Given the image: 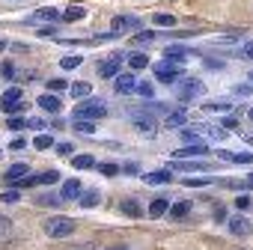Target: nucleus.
<instances>
[{"label": "nucleus", "instance_id": "28", "mask_svg": "<svg viewBox=\"0 0 253 250\" xmlns=\"http://www.w3.org/2000/svg\"><path fill=\"white\" fill-rule=\"evenodd\" d=\"M36 206H42V208H54V206H63V197H54V194H39L36 197Z\"/></svg>", "mask_w": 253, "mask_h": 250}, {"label": "nucleus", "instance_id": "50", "mask_svg": "<svg viewBox=\"0 0 253 250\" xmlns=\"http://www.w3.org/2000/svg\"><path fill=\"white\" fill-rule=\"evenodd\" d=\"M214 220H220V223H223V220H229V217H226V208H223V206H217V208H214Z\"/></svg>", "mask_w": 253, "mask_h": 250}, {"label": "nucleus", "instance_id": "11", "mask_svg": "<svg viewBox=\"0 0 253 250\" xmlns=\"http://www.w3.org/2000/svg\"><path fill=\"white\" fill-rule=\"evenodd\" d=\"M36 104H39V107H42L45 113H54V116H57V113L63 110V104H60V98H57V95H51V92H45V95H39V98H36Z\"/></svg>", "mask_w": 253, "mask_h": 250}, {"label": "nucleus", "instance_id": "18", "mask_svg": "<svg viewBox=\"0 0 253 250\" xmlns=\"http://www.w3.org/2000/svg\"><path fill=\"white\" fill-rule=\"evenodd\" d=\"M30 21H63V12H57L54 6H45L36 15H30Z\"/></svg>", "mask_w": 253, "mask_h": 250}, {"label": "nucleus", "instance_id": "23", "mask_svg": "<svg viewBox=\"0 0 253 250\" xmlns=\"http://www.w3.org/2000/svg\"><path fill=\"white\" fill-rule=\"evenodd\" d=\"M89 92H92V83L89 81H75L72 83V95L75 98H89Z\"/></svg>", "mask_w": 253, "mask_h": 250}, {"label": "nucleus", "instance_id": "33", "mask_svg": "<svg viewBox=\"0 0 253 250\" xmlns=\"http://www.w3.org/2000/svg\"><path fill=\"white\" fill-rule=\"evenodd\" d=\"M81 63H84V57H78V54H69V57H63V60H60V66H63V69H78Z\"/></svg>", "mask_w": 253, "mask_h": 250}, {"label": "nucleus", "instance_id": "31", "mask_svg": "<svg viewBox=\"0 0 253 250\" xmlns=\"http://www.w3.org/2000/svg\"><path fill=\"white\" fill-rule=\"evenodd\" d=\"M128 63H131V69H146V66H149V57H146L143 51H137V54H131Z\"/></svg>", "mask_w": 253, "mask_h": 250}, {"label": "nucleus", "instance_id": "57", "mask_svg": "<svg viewBox=\"0 0 253 250\" xmlns=\"http://www.w3.org/2000/svg\"><path fill=\"white\" fill-rule=\"evenodd\" d=\"M247 188H253V173H250V176H247Z\"/></svg>", "mask_w": 253, "mask_h": 250}, {"label": "nucleus", "instance_id": "45", "mask_svg": "<svg viewBox=\"0 0 253 250\" xmlns=\"http://www.w3.org/2000/svg\"><path fill=\"white\" fill-rule=\"evenodd\" d=\"M39 36L42 39H54L57 36V27H39Z\"/></svg>", "mask_w": 253, "mask_h": 250}, {"label": "nucleus", "instance_id": "2", "mask_svg": "<svg viewBox=\"0 0 253 250\" xmlns=\"http://www.w3.org/2000/svg\"><path fill=\"white\" fill-rule=\"evenodd\" d=\"M101 116H107L104 98H86L81 107H75V116L72 119H101Z\"/></svg>", "mask_w": 253, "mask_h": 250}, {"label": "nucleus", "instance_id": "48", "mask_svg": "<svg viewBox=\"0 0 253 250\" xmlns=\"http://www.w3.org/2000/svg\"><path fill=\"white\" fill-rule=\"evenodd\" d=\"M57 152H60V155H72L75 146H72V143H57Z\"/></svg>", "mask_w": 253, "mask_h": 250}, {"label": "nucleus", "instance_id": "24", "mask_svg": "<svg viewBox=\"0 0 253 250\" xmlns=\"http://www.w3.org/2000/svg\"><path fill=\"white\" fill-rule=\"evenodd\" d=\"M72 167L75 170H92L95 167V158L92 155H72Z\"/></svg>", "mask_w": 253, "mask_h": 250}, {"label": "nucleus", "instance_id": "56", "mask_svg": "<svg viewBox=\"0 0 253 250\" xmlns=\"http://www.w3.org/2000/svg\"><path fill=\"white\" fill-rule=\"evenodd\" d=\"M244 57H247V60H253V42H247V45H244Z\"/></svg>", "mask_w": 253, "mask_h": 250}, {"label": "nucleus", "instance_id": "49", "mask_svg": "<svg viewBox=\"0 0 253 250\" xmlns=\"http://www.w3.org/2000/svg\"><path fill=\"white\" fill-rule=\"evenodd\" d=\"M9 226H12V223H9V217L0 214V235H6V232H9Z\"/></svg>", "mask_w": 253, "mask_h": 250}, {"label": "nucleus", "instance_id": "30", "mask_svg": "<svg viewBox=\"0 0 253 250\" xmlns=\"http://www.w3.org/2000/svg\"><path fill=\"white\" fill-rule=\"evenodd\" d=\"M152 21H155L158 27H173V24H176V18H173V15H167V12H155V15H152Z\"/></svg>", "mask_w": 253, "mask_h": 250}, {"label": "nucleus", "instance_id": "40", "mask_svg": "<svg viewBox=\"0 0 253 250\" xmlns=\"http://www.w3.org/2000/svg\"><path fill=\"white\" fill-rule=\"evenodd\" d=\"M18 200H21L18 191H3V194H0V203H18Z\"/></svg>", "mask_w": 253, "mask_h": 250}, {"label": "nucleus", "instance_id": "41", "mask_svg": "<svg viewBox=\"0 0 253 250\" xmlns=\"http://www.w3.org/2000/svg\"><path fill=\"white\" fill-rule=\"evenodd\" d=\"M98 173H104V176H116L119 167H116V164H98Z\"/></svg>", "mask_w": 253, "mask_h": 250}, {"label": "nucleus", "instance_id": "4", "mask_svg": "<svg viewBox=\"0 0 253 250\" xmlns=\"http://www.w3.org/2000/svg\"><path fill=\"white\" fill-rule=\"evenodd\" d=\"M203 92H206V83H203L200 78H185V81H182V86H179V98H182V101L200 98Z\"/></svg>", "mask_w": 253, "mask_h": 250}, {"label": "nucleus", "instance_id": "19", "mask_svg": "<svg viewBox=\"0 0 253 250\" xmlns=\"http://www.w3.org/2000/svg\"><path fill=\"white\" fill-rule=\"evenodd\" d=\"M167 211H170V200H167V197L152 200V206H149V217H161V214H167Z\"/></svg>", "mask_w": 253, "mask_h": 250}, {"label": "nucleus", "instance_id": "7", "mask_svg": "<svg viewBox=\"0 0 253 250\" xmlns=\"http://www.w3.org/2000/svg\"><path fill=\"white\" fill-rule=\"evenodd\" d=\"M226 226H229V232H232L235 238H247V235L253 232V223H250L247 217H241V214L229 217V220H226Z\"/></svg>", "mask_w": 253, "mask_h": 250}, {"label": "nucleus", "instance_id": "46", "mask_svg": "<svg viewBox=\"0 0 253 250\" xmlns=\"http://www.w3.org/2000/svg\"><path fill=\"white\" fill-rule=\"evenodd\" d=\"M211 179H185V185L188 188H203V185H209Z\"/></svg>", "mask_w": 253, "mask_h": 250}, {"label": "nucleus", "instance_id": "47", "mask_svg": "<svg viewBox=\"0 0 253 250\" xmlns=\"http://www.w3.org/2000/svg\"><path fill=\"white\" fill-rule=\"evenodd\" d=\"M152 39H155V33H149V30H146V33H137V36H134V42H146V45H149Z\"/></svg>", "mask_w": 253, "mask_h": 250}, {"label": "nucleus", "instance_id": "6", "mask_svg": "<svg viewBox=\"0 0 253 250\" xmlns=\"http://www.w3.org/2000/svg\"><path fill=\"white\" fill-rule=\"evenodd\" d=\"M179 75H182V72H179V66H176V63H161V66H155V78H158L161 83H167V86H170V83H176V81H179Z\"/></svg>", "mask_w": 253, "mask_h": 250}, {"label": "nucleus", "instance_id": "35", "mask_svg": "<svg viewBox=\"0 0 253 250\" xmlns=\"http://www.w3.org/2000/svg\"><path fill=\"white\" fill-rule=\"evenodd\" d=\"M33 146H36V149H51V146H54V137H48V134H39V137L33 140Z\"/></svg>", "mask_w": 253, "mask_h": 250}, {"label": "nucleus", "instance_id": "29", "mask_svg": "<svg viewBox=\"0 0 253 250\" xmlns=\"http://www.w3.org/2000/svg\"><path fill=\"white\" fill-rule=\"evenodd\" d=\"M173 167H176V170H185V173H194V170H209V164H200V161H176Z\"/></svg>", "mask_w": 253, "mask_h": 250}, {"label": "nucleus", "instance_id": "36", "mask_svg": "<svg viewBox=\"0 0 253 250\" xmlns=\"http://www.w3.org/2000/svg\"><path fill=\"white\" fill-rule=\"evenodd\" d=\"M137 95H143V98H152V95H155V86L143 81V83H137Z\"/></svg>", "mask_w": 253, "mask_h": 250}, {"label": "nucleus", "instance_id": "52", "mask_svg": "<svg viewBox=\"0 0 253 250\" xmlns=\"http://www.w3.org/2000/svg\"><path fill=\"white\" fill-rule=\"evenodd\" d=\"M211 137H214V140H217V143H220V140H223V137H226V131H223V128H211Z\"/></svg>", "mask_w": 253, "mask_h": 250}, {"label": "nucleus", "instance_id": "38", "mask_svg": "<svg viewBox=\"0 0 253 250\" xmlns=\"http://www.w3.org/2000/svg\"><path fill=\"white\" fill-rule=\"evenodd\" d=\"M6 125H9V131H21V128H27V119H18V116H12Z\"/></svg>", "mask_w": 253, "mask_h": 250}, {"label": "nucleus", "instance_id": "32", "mask_svg": "<svg viewBox=\"0 0 253 250\" xmlns=\"http://www.w3.org/2000/svg\"><path fill=\"white\" fill-rule=\"evenodd\" d=\"M60 182V170H45L39 176V185H57Z\"/></svg>", "mask_w": 253, "mask_h": 250}, {"label": "nucleus", "instance_id": "9", "mask_svg": "<svg viewBox=\"0 0 253 250\" xmlns=\"http://www.w3.org/2000/svg\"><path fill=\"white\" fill-rule=\"evenodd\" d=\"M113 89H116L119 95H131V92H137V81H134V75H116Z\"/></svg>", "mask_w": 253, "mask_h": 250}, {"label": "nucleus", "instance_id": "21", "mask_svg": "<svg viewBox=\"0 0 253 250\" xmlns=\"http://www.w3.org/2000/svg\"><path fill=\"white\" fill-rule=\"evenodd\" d=\"M185 110L179 107V110H173V113H167V119H164V125H167V128H182V125H185Z\"/></svg>", "mask_w": 253, "mask_h": 250}, {"label": "nucleus", "instance_id": "53", "mask_svg": "<svg viewBox=\"0 0 253 250\" xmlns=\"http://www.w3.org/2000/svg\"><path fill=\"white\" fill-rule=\"evenodd\" d=\"M0 72H3L6 78H12V75H15V69H12V63H3V69H0Z\"/></svg>", "mask_w": 253, "mask_h": 250}, {"label": "nucleus", "instance_id": "8", "mask_svg": "<svg viewBox=\"0 0 253 250\" xmlns=\"http://www.w3.org/2000/svg\"><path fill=\"white\" fill-rule=\"evenodd\" d=\"M119 69H122V54H110V57L98 66V75H101V78H116Z\"/></svg>", "mask_w": 253, "mask_h": 250}, {"label": "nucleus", "instance_id": "25", "mask_svg": "<svg viewBox=\"0 0 253 250\" xmlns=\"http://www.w3.org/2000/svg\"><path fill=\"white\" fill-rule=\"evenodd\" d=\"M188 211H191V203H185V200H179V203H173V206H170V217H173V220L188 217Z\"/></svg>", "mask_w": 253, "mask_h": 250}, {"label": "nucleus", "instance_id": "12", "mask_svg": "<svg viewBox=\"0 0 253 250\" xmlns=\"http://www.w3.org/2000/svg\"><path fill=\"white\" fill-rule=\"evenodd\" d=\"M164 57L179 66V63H185V57H191V48H185V45H167L164 48Z\"/></svg>", "mask_w": 253, "mask_h": 250}, {"label": "nucleus", "instance_id": "54", "mask_svg": "<svg viewBox=\"0 0 253 250\" xmlns=\"http://www.w3.org/2000/svg\"><path fill=\"white\" fill-rule=\"evenodd\" d=\"M209 69H223V60H206Z\"/></svg>", "mask_w": 253, "mask_h": 250}, {"label": "nucleus", "instance_id": "15", "mask_svg": "<svg viewBox=\"0 0 253 250\" xmlns=\"http://www.w3.org/2000/svg\"><path fill=\"white\" fill-rule=\"evenodd\" d=\"M110 27H113V33H119V30H134V27H140V21L134 15H116L110 21Z\"/></svg>", "mask_w": 253, "mask_h": 250}, {"label": "nucleus", "instance_id": "13", "mask_svg": "<svg viewBox=\"0 0 253 250\" xmlns=\"http://www.w3.org/2000/svg\"><path fill=\"white\" fill-rule=\"evenodd\" d=\"M143 182H146V185H170V182H173V170L167 167V170H155V173H146V176H143Z\"/></svg>", "mask_w": 253, "mask_h": 250}, {"label": "nucleus", "instance_id": "20", "mask_svg": "<svg viewBox=\"0 0 253 250\" xmlns=\"http://www.w3.org/2000/svg\"><path fill=\"white\" fill-rule=\"evenodd\" d=\"M78 203H81L84 208H92V206H98V203H101V194H98V188H92V191H84Z\"/></svg>", "mask_w": 253, "mask_h": 250}, {"label": "nucleus", "instance_id": "42", "mask_svg": "<svg viewBox=\"0 0 253 250\" xmlns=\"http://www.w3.org/2000/svg\"><path fill=\"white\" fill-rule=\"evenodd\" d=\"M48 86H51L54 92H63V89H66V81H63V78H54V81H48Z\"/></svg>", "mask_w": 253, "mask_h": 250}, {"label": "nucleus", "instance_id": "43", "mask_svg": "<svg viewBox=\"0 0 253 250\" xmlns=\"http://www.w3.org/2000/svg\"><path fill=\"white\" fill-rule=\"evenodd\" d=\"M250 92H253V86H250V83H238V86H235V95H241V98H247Z\"/></svg>", "mask_w": 253, "mask_h": 250}, {"label": "nucleus", "instance_id": "17", "mask_svg": "<svg viewBox=\"0 0 253 250\" xmlns=\"http://www.w3.org/2000/svg\"><path fill=\"white\" fill-rule=\"evenodd\" d=\"M3 179H6L9 185H18L21 179H27V164H12V167L3 173Z\"/></svg>", "mask_w": 253, "mask_h": 250}, {"label": "nucleus", "instance_id": "39", "mask_svg": "<svg viewBox=\"0 0 253 250\" xmlns=\"http://www.w3.org/2000/svg\"><path fill=\"white\" fill-rule=\"evenodd\" d=\"M250 206H253V200H250V197H247V194H241V197H238V200H235V208H238V211H247V208H250Z\"/></svg>", "mask_w": 253, "mask_h": 250}, {"label": "nucleus", "instance_id": "61", "mask_svg": "<svg viewBox=\"0 0 253 250\" xmlns=\"http://www.w3.org/2000/svg\"><path fill=\"white\" fill-rule=\"evenodd\" d=\"M0 158H3V152H0Z\"/></svg>", "mask_w": 253, "mask_h": 250}, {"label": "nucleus", "instance_id": "3", "mask_svg": "<svg viewBox=\"0 0 253 250\" xmlns=\"http://www.w3.org/2000/svg\"><path fill=\"white\" fill-rule=\"evenodd\" d=\"M21 98H24V89H21V86H9V89L3 92V98H0V104H3L6 113H21V110H24Z\"/></svg>", "mask_w": 253, "mask_h": 250}, {"label": "nucleus", "instance_id": "37", "mask_svg": "<svg viewBox=\"0 0 253 250\" xmlns=\"http://www.w3.org/2000/svg\"><path fill=\"white\" fill-rule=\"evenodd\" d=\"M182 140H185V146H194V143H203V140H200V134H197V131H191V128H188V131H182Z\"/></svg>", "mask_w": 253, "mask_h": 250}, {"label": "nucleus", "instance_id": "60", "mask_svg": "<svg viewBox=\"0 0 253 250\" xmlns=\"http://www.w3.org/2000/svg\"><path fill=\"white\" fill-rule=\"evenodd\" d=\"M250 81H253V72H250Z\"/></svg>", "mask_w": 253, "mask_h": 250}, {"label": "nucleus", "instance_id": "27", "mask_svg": "<svg viewBox=\"0 0 253 250\" xmlns=\"http://www.w3.org/2000/svg\"><path fill=\"white\" fill-rule=\"evenodd\" d=\"M84 18H86V9H84V6H69V9L63 12V21H72V24H75V21H84Z\"/></svg>", "mask_w": 253, "mask_h": 250}, {"label": "nucleus", "instance_id": "22", "mask_svg": "<svg viewBox=\"0 0 253 250\" xmlns=\"http://www.w3.org/2000/svg\"><path fill=\"white\" fill-rule=\"evenodd\" d=\"M119 208H122V214H128V217H143V208L137 206V200H122Z\"/></svg>", "mask_w": 253, "mask_h": 250}, {"label": "nucleus", "instance_id": "59", "mask_svg": "<svg viewBox=\"0 0 253 250\" xmlns=\"http://www.w3.org/2000/svg\"><path fill=\"white\" fill-rule=\"evenodd\" d=\"M247 116H250V119H253V107H250V113H247Z\"/></svg>", "mask_w": 253, "mask_h": 250}, {"label": "nucleus", "instance_id": "55", "mask_svg": "<svg viewBox=\"0 0 253 250\" xmlns=\"http://www.w3.org/2000/svg\"><path fill=\"white\" fill-rule=\"evenodd\" d=\"M122 173H137V164H134V161H128V164L122 167Z\"/></svg>", "mask_w": 253, "mask_h": 250}, {"label": "nucleus", "instance_id": "44", "mask_svg": "<svg viewBox=\"0 0 253 250\" xmlns=\"http://www.w3.org/2000/svg\"><path fill=\"white\" fill-rule=\"evenodd\" d=\"M27 128H33V131H42V128H45V122L33 116V119H27Z\"/></svg>", "mask_w": 253, "mask_h": 250}, {"label": "nucleus", "instance_id": "5", "mask_svg": "<svg viewBox=\"0 0 253 250\" xmlns=\"http://www.w3.org/2000/svg\"><path fill=\"white\" fill-rule=\"evenodd\" d=\"M134 125H137V131L140 134H146V137H155L158 131V122H155V116L152 113H134Z\"/></svg>", "mask_w": 253, "mask_h": 250}, {"label": "nucleus", "instance_id": "14", "mask_svg": "<svg viewBox=\"0 0 253 250\" xmlns=\"http://www.w3.org/2000/svg\"><path fill=\"white\" fill-rule=\"evenodd\" d=\"M217 155L229 164H253V155L250 152H229V149H217Z\"/></svg>", "mask_w": 253, "mask_h": 250}, {"label": "nucleus", "instance_id": "34", "mask_svg": "<svg viewBox=\"0 0 253 250\" xmlns=\"http://www.w3.org/2000/svg\"><path fill=\"white\" fill-rule=\"evenodd\" d=\"M206 110H211V113H226V110H229V101H223V98H220V101H209Z\"/></svg>", "mask_w": 253, "mask_h": 250}, {"label": "nucleus", "instance_id": "51", "mask_svg": "<svg viewBox=\"0 0 253 250\" xmlns=\"http://www.w3.org/2000/svg\"><path fill=\"white\" fill-rule=\"evenodd\" d=\"M24 146H27V140H24V137H15V140L9 143V149H24Z\"/></svg>", "mask_w": 253, "mask_h": 250}, {"label": "nucleus", "instance_id": "10", "mask_svg": "<svg viewBox=\"0 0 253 250\" xmlns=\"http://www.w3.org/2000/svg\"><path fill=\"white\" fill-rule=\"evenodd\" d=\"M173 155H176V161H188V158H194V155H209V146H206V143H194V146L176 149Z\"/></svg>", "mask_w": 253, "mask_h": 250}, {"label": "nucleus", "instance_id": "26", "mask_svg": "<svg viewBox=\"0 0 253 250\" xmlns=\"http://www.w3.org/2000/svg\"><path fill=\"white\" fill-rule=\"evenodd\" d=\"M72 125H75V131H81V134H86V137H92V134H95L92 119H72Z\"/></svg>", "mask_w": 253, "mask_h": 250}, {"label": "nucleus", "instance_id": "16", "mask_svg": "<svg viewBox=\"0 0 253 250\" xmlns=\"http://www.w3.org/2000/svg\"><path fill=\"white\" fill-rule=\"evenodd\" d=\"M81 194H84V185H81V179H69L66 185H63V200H81Z\"/></svg>", "mask_w": 253, "mask_h": 250}, {"label": "nucleus", "instance_id": "1", "mask_svg": "<svg viewBox=\"0 0 253 250\" xmlns=\"http://www.w3.org/2000/svg\"><path fill=\"white\" fill-rule=\"evenodd\" d=\"M42 226H45V235H48V238H69V235H75V229H78V223H75L72 217H66V214H54V217H48Z\"/></svg>", "mask_w": 253, "mask_h": 250}, {"label": "nucleus", "instance_id": "58", "mask_svg": "<svg viewBox=\"0 0 253 250\" xmlns=\"http://www.w3.org/2000/svg\"><path fill=\"white\" fill-rule=\"evenodd\" d=\"M110 250H128V247H110Z\"/></svg>", "mask_w": 253, "mask_h": 250}]
</instances>
